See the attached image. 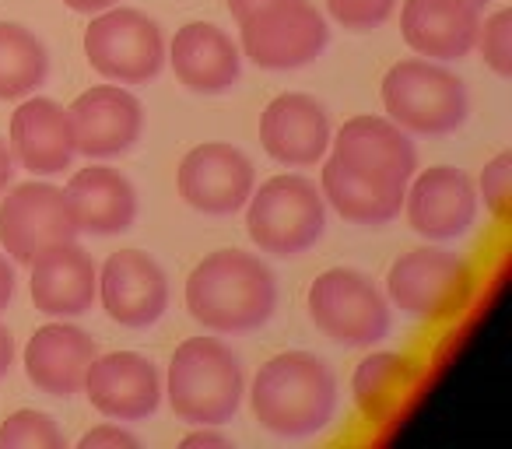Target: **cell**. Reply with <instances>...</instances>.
Instances as JSON below:
<instances>
[{
  "instance_id": "cell-1",
  "label": "cell",
  "mask_w": 512,
  "mask_h": 449,
  "mask_svg": "<svg viewBox=\"0 0 512 449\" xmlns=\"http://www.w3.org/2000/svg\"><path fill=\"white\" fill-rule=\"evenodd\" d=\"M249 407L264 432L278 439H309L334 421L337 376L313 351H281L256 369Z\"/></svg>"
},
{
  "instance_id": "cell-2",
  "label": "cell",
  "mask_w": 512,
  "mask_h": 449,
  "mask_svg": "<svg viewBox=\"0 0 512 449\" xmlns=\"http://www.w3.org/2000/svg\"><path fill=\"white\" fill-rule=\"evenodd\" d=\"M278 306L271 267L246 250H214L186 278V309L211 334L264 327Z\"/></svg>"
},
{
  "instance_id": "cell-3",
  "label": "cell",
  "mask_w": 512,
  "mask_h": 449,
  "mask_svg": "<svg viewBox=\"0 0 512 449\" xmlns=\"http://www.w3.org/2000/svg\"><path fill=\"white\" fill-rule=\"evenodd\" d=\"M162 397L169 400L172 414L193 428L228 425L246 397L239 355L218 337H190L172 355Z\"/></svg>"
},
{
  "instance_id": "cell-4",
  "label": "cell",
  "mask_w": 512,
  "mask_h": 449,
  "mask_svg": "<svg viewBox=\"0 0 512 449\" xmlns=\"http://www.w3.org/2000/svg\"><path fill=\"white\" fill-rule=\"evenodd\" d=\"M327 229V200L313 179L299 172H281L253 186L246 200V232L260 253L299 257L313 250Z\"/></svg>"
},
{
  "instance_id": "cell-5",
  "label": "cell",
  "mask_w": 512,
  "mask_h": 449,
  "mask_svg": "<svg viewBox=\"0 0 512 449\" xmlns=\"http://www.w3.org/2000/svg\"><path fill=\"white\" fill-rule=\"evenodd\" d=\"M383 109L407 134L442 137L467 123V88L449 67L428 57L397 60L383 78Z\"/></svg>"
},
{
  "instance_id": "cell-6",
  "label": "cell",
  "mask_w": 512,
  "mask_h": 449,
  "mask_svg": "<svg viewBox=\"0 0 512 449\" xmlns=\"http://www.w3.org/2000/svg\"><path fill=\"white\" fill-rule=\"evenodd\" d=\"M470 295H474L470 264L439 246L400 253L386 274V302L425 323L456 320L470 306Z\"/></svg>"
},
{
  "instance_id": "cell-7",
  "label": "cell",
  "mask_w": 512,
  "mask_h": 449,
  "mask_svg": "<svg viewBox=\"0 0 512 449\" xmlns=\"http://www.w3.org/2000/svg\"><path fill=\"white\" fill-rule=\"evenodd\" d=\"M306 309L313 327L341 348H376L390 334V302L369 274L330 267L309 285Z\"/></svg>"
},
{
  "instance_id": "cell-8",
  "label": "cell",
  "mask_w": 512,
  "mask_h": 449,
  "mask_svg": "<svg viewBox=\"0 0 512 449\" xmlns=\"http://www.w3.org/2000/svg\"><path fill=\"white\" fill-rule=\"evenodd\" d=\"M85 57L92 71L116 85L155 81L165 67V36L155 18L137 8H106L85 29Z\"/></svg>"
},
{
  "instance_id": "cell-9",
  "label": "cell",
  "mask_w": 512,
  "mask_h": 449,
  "mask_svg": "<svg viewBox=\"0 0 512 449\" xmlns=\"http://www.w3.org/2000/svg\"><path fill=\"white\" fill-rule=\"evenodd\" d=\"M330 25L306 0H281L239 22V53L260 71H295L327 50Z\"/></svg>"
},
{
  "instance_id": "cell-10",
  "label": "cell",
  "mask_w": 512,
  "mask_h": 449,
  "mask_svg": "<svg viewBox=\"0 0 512 449\" xmlns=\"http://www.w3.org/2000/svg\"><path fill=\"white\" fill-rule=\"evenodd\" d=\"M71 239H78V221L60 186L32 176L0 197V246L15 264H32L43 250Z\"/></svg>"
},
{
  "instance_id": "cell-11",
  "label": "cell",
  "mask_w": 512,
  "mask_h": 449,
  "mask_svg": "<svg viewBox=\"0 0 512 449\" xmlns=\"http://www.w3.org/2000/svg\"><path fill=\"white\" fill-rule=\"evenodd\" d=\"M179 197L200 214L225 218L246 207L256 186V169L235 144L204 141L190 148L179 162Z\"/></svg>"
},
{
  "instance_id": "cell-12",
  "label": "cell",
  "mask_w": 512,
  "mask_h": 449,
  "mask_svg": "<svg viewBox=\"0 0 512 449\" xmlns=\"http://www.w3.org/2000/svg\"><path fill=\"white\" fill-rule=\"evenodd\" d=\"M474 179L456 165H432L411 176L404 190V211L411 229L428 243H449L470 232L477 218Z\"/></svg>"
},
{
  "instance_id": "cell-13",
  "label": "cell",
  "mask_w": 512,
  "mask_h": 449,
  "mask_svg": "<svg viewBox=\"0 0 512 449\" xmlns=\"http://www.w3.org/2000/svg\"><path fill=\"white\" fill-rule=\"evenodd\" d=\"M330 148H334L330 158H337L344 169L376 183L407 186L418 172V151L411 134L397 127L390 116H351L330 137Z\"/></svg>"
},
{
  "instance_id": "cell-14",
  "label": "cell",
  "mask_w": 512,
  "mask_h": 449,
  "mask_svg": "<svg viewBox=\"0 0 512 449\" xmlns=\"http://www.w3.org/2000/svg\"><path fill=\"white\" fill-rule=\"evenodd\" d=\"M74 127V148L92 162L127 155L144 130V106L120 85H95L67 106Z\"/></svg>"
},
{
  "instance_id": "cell-15",
  "label": "cell",
  "mask_w": 512,
  "mask_h": 449,
  "mask_svg": "<svg viewBox=\"0 0 512 449\" xmlns=\"http://www.w3.org/2000/svg\"><path fill=\"white\" fill-rule=\"evenodd\" d=\"M106 316L127 330H148L169 309L165 271L141 250H116L99 271V295Z\"/></svg>"
},
{
  "instance_id": "cell-16",
  "label": "cell",
  "mask_w": 512,
  "mask_h": 449,
  "mask_svg": "<svg viewBox=\"0 0 512 449\" xmlns=\"http://www.w3.org/2000/svg\"><path fill=\"white\" fill-rule=\"evenodd\" d=\"M85 397L102 418L144 421L162 407V376L151 358L137 351L95 355L85 372Z\"/></svg>"
},
{
  "instance_id": "cell-17",
  "label": "cell",
  "mask_w": 512,
  "mask_h": 449,
  "mask_svg": "<svg viewBox=\"0 0 512 449\" xmlns=\"http://www.w3.org/2000/svg\"><path fill=\"white\" fill-rule=\"evenodd\" d=\"M330 116L313 95L285 92L267 102L260 116V144L278 165L288 169H309L323 162L330 151Z\"/></svg>"
},
{
  "instance_id": "cell-18",
  "label": "cell",
  "mask_w": 512,
  "mask_h": 449,
  "mask_svg": "<svg viewBox=\"0 0 512 449\" xmlns=\"http://www.w3.org/2000/svg\"><path fill=\"white\" fill-rule=\"evenodd\" d=\"M11 155L32 176H60L71 169L74 155V127L71 116L60 102L43 95H25L18 99V109L11 113Z\"/></svg>"
},
{
  "instance_id": "cell-19",
  "label": "cell",
  "mask_w": 512,
  "mask_h": 449,
  "mask_svg": "<svg viewBox=\"0 0 512 449\" xmlns=\"http://www.w3.org/2000/svg\"><path fill=\"white\" fill-rule=\"evenodd\" d=\"M32 306L53 320H71L92 309L99 295V267L78 243H57L32 260Z\"/></svg>"
},
{
  "instance_id": "cell-20",
  "label": "cell",
  "mask_w": 512,
  "mask_h": 449,
  "mask_svg": "<svg viewBox=\"0 0 512 449\" xmlns=\"http://www.w3.org/2000/svg\"><path fill=\"white\" fill-rule=\"evenodd\" d=\"M95 355H99V348H95L92 334H85V330L67 320H57L39 327L29 337V344L22 351V365L36 390H43L46 397L67 400L74 393H81L85 372Z\"/></svg>"
},
{
  "instance_id": "cell-21",
  "label": "cell",
  "mask_w": 512,
  "mask_h": 449,
  "mask_svg": "<svg viewBox=\"0 0 512 449\" xmlns=\"http://www.w3.org/2000/svg\"><path fill=\"white\" fill-rule=\"evenodd\" d=\"M169 67L183 88L197 95H221L242 74L239 43L214 22H190L172 36Z\"/></svg>"
},
{
  "instance_id": "cell-22",
  "label": "cell",
  "mask_w": 512,
  "mask_h": 449,
  "mask_svg": "<svg viewBox=\"0 0 512 449\" xmlns=\"http://www.w3.org/2000/svg\"><path fill=\"white\" fill-rule=\"evenodd\" d=\"M481 11L467 0H404L400 32L418 57L428 60H463L477 43Z\"/></svg>"
},
{
  "instance_id": "cell-23",
  "label": "cell",
  "mask_w": 512,
  "mask_h": 449,
  "mask_svg": "<svg viewBox=\"0 0 512 449\" xmlns=\"http://www.w3.org/2000/svg\"><path fill=\"white\" fill-rule=\"evenodd\" d=\"M67 200H71L78 232L88 236H120L137 218V193L120 169L92 162L67 179Z\"/></svg>"
},
{
  "instance_id": "cell-24",
  "label": "cell",
  "mask_w": 512,
  "mask_h": 449,
  "mask_svg": "<svg viewBox=\"0 0 512 449\" xmlns=\"http://www.w3.org/2000/svg\"><path fill=\"white\" fill-rule=\"evenodd\" d=\"M414 390H418V365L400 351H369L351 376V397L372 425L397 418Z\"/></svg>"
},
{
  "instance_id": "cell-25",
  "label": "cell",
  "mask_w": 512,
  "mask_h": 449,
  "mask_svg": "<svg viewBox=\"0 0 512 449\" xmlns=\"http://www.w3.org/2000/svg\"><path fill=\"white\" fill-rule=\"evenodd\" d=\"M404 190L407 186H390L365 179L358 172L344 169L337 158H327L320 172V193L344 221L351 225H386L400 214L404 207Z\"/></svg>"
},
{
  "instance_id": "cell-26",
  "label": "cell",
  "mask_w": 512,
  "mask_h": 449,
  "mask_svg": "<svg viewBox=\"0 0 512 449\" xmlns=\"http://www.w3.org/2000/svg\"><path fill=\"white\" fill-rule=\"evenodd\" d=\"M46 74H50V57L43 39L18 22H0V99H25L43 85Z\"/></svg>"
},
{
  "instance_id": "cell-27",
  "label": "cell",
  "mask_w": 512,
  "mask_h": 449,
  "mask_svg": "<svg viewBox=\"0 0 512 449\" xmlns=\"http://www.w3.org/2000/svg\"><path fill=\"white\" fill-rule=\"evenodd\" d=\"M0 449H67V439L50 414L22 407L0 425Z\"/></svg>"
},
{
  "instance_id": "cell-28",
  "label": "cell",
  "mask_w": 512,
  "mask_h": 449,
  "mask_svg": "<svg viewBox=\"0 0 512 449\" xmlns=\"http://www.w3.org/2000/svg\"><path fill=\"white\" fill-rule=\"evenodd\" d=\"M477 50L481 60L498 74L502 81L512 78V8H498L477 29Z\"/></svg>"
},
{
  "instance_id": "cell-29",
  "label": "cell",
  "mask_w": 512,
  "mask_h": 449,
  "mask_svg": "<svg viewBox=\"0 0 512 449\" xmlns=\"http://www.w3.org/2000/svg\"><path fill=\"white\" fill-rule=\"evenodd\" d=\"M477 200H484L488 214L495 221L509 218V204H512V155L509 151H498L495 158H488L477 176Z\"/></svg>"
},
{
  "instance_id": "cell-30",
  "label": "cell",
  "mask_w": 512,
  "mask_h": 449,
  "mask_svg": "<svg viewBox=\"0 0 512 449\" xmlns=\"http://www.w3.org/2000/svg\"><path fill=\"white\" fill-rule=\"evenodd\" d=\"M397 8V0H327V11L337 25L351 32H372Z\"/></svg>"
},
{
  "instance_id": "cell-31",
  "label": "cell",
  "mask_w": 512,
  "mask_h": 449,
  "mask_svg": "<svg viewBox=\"0 0 512 449\" xmlns=\"http://www.w3.org/2000/svg\"><path fill=\"white\" fill-rule=\"evenodd\" d=\"M78 449H141L137 435H130L120 425H99L78 439Z\"/></svg>"
},
{
  "instance_id": "cell-32",
  "label": "cell",
  "mask_w": 512,
  "mask_h": 449,
  "mask_svg": "<svg viewBox=\"0 0 512 449\" xmlns=\"http://www.w3.org/2000/svg\"><path fill=\"white\" fill-rule=\"evenodd\" d=\"M179 449H232V439L214 432V428H207V425H197V432L179 439Z\"/></svg>"
},
{
  "instance_id": "cell-33",
  "label": "cell",
  "mask_w": 512,
  "mask_h": 449,
  "mask_svg": "<svg viewBox=\"0 0 512 449\" xmlns=\"http://www.w3.org/2000/svg\"><path fill=\"white\" fill-rule=\"evenodd\" d=\"M11 299H15V267L0 253V313L11 306Z\"/></svg>"
},
{
  "instance_id": "cell-34",
  "label": "cell",
  "mask_w": 512,
  "mask_h": 449,
  "mask_svg": "<svg viewBox=\"0 0 512 449\" xmlns=\"http://www.w3.org/2000/svg\"><path fill=\"white\" fill-rule=\"evenodd\" d=\"M274 4H281V0H228V11H232L235 22H246L249 15H256V11H264V8H274Z\"/></svg>"
},
{
  "instance_id": "cell-35",
  "label": "cell",
  "mask_w": 512,
  "mask_h": 449,
  "mask_svg": "<svg viewBox=\"0 0 512 449\" xmlns=\"http://www.w3.org/2000/svg\"><path fill=\"white\" fill-rule=\"evenodd\" d=\"M11 365H15V334L0 323V379L8 376Z\"/></svg>"
},
{
  "instance_id": "cell-36",
  "label": "cell",
  "mask_w": 512,
  "mask_h": 449,
  "mask_svg": "<svg viewBox=\"0 0 512 449\" xmlns=\"http://www.w3.org/2000/svg\"><path fill=\"white\" fill-rule=\"evenodd\" d=\"M11 179H15V155H11L8 141H4V137H0V193L8 190V186H11Z\"/></svg>"
},
{
  "instance_id": "cell-37",
  "label": "cell",
  "mask_w": 512,
  "mask_h": 449,
  "mask_svg": "<svg viewBox=\"0 0 512 449\" xmlns=\"http://www.w3.org/2000/svg\"><path fill=\"white\" fill-rule=\"evenodd\" d=\"M64 4L71 11H78V15H99V11H106V8H116L120 0H64Z\"/></svg>"
},
{
  "instance_id": "cell-38",
  "label": "cell",
  "mask_w": 512,
  "mask_h": 449,
  "mask_svg": "<svg viewBox=\"0 0 512 449\" xmlns=\"http://www.w3.org/2000/svg\"><path fill=\"white\" fill-rule=\"evenodd\" d=\"M467 4H470V8H477V11H484L491 4V0H467Z\"/></svg>"
}]
</instances>
